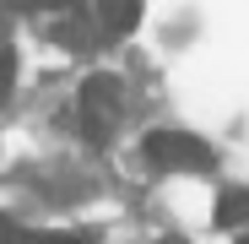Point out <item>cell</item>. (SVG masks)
Segmentation results:
<instances>
[{
  "instance_id": "cell-1",
  "label": "cell",
  "mask_w": 249,
  "mask_h": 244,
  "mask_svg": "<svg viewBox=\"0 0 249 244\" xmlns=\"http://www.w3.org/2000/svg\"><path fill=\"white\" fill-rule=\"evenodd\" d=\"M141 152H146L152 169H162V174H206L217 163L212 147H206L200 136H190V131H152L141 141Z\"/></svg>"
},
{
  "instance_id": "cell-2",
  "label": "cell",
  "mask_w": 249,
  "mask_h": 244,
  "mask_svg": "<svg viewBox=\"0 0 249 244\" xmlns=\"http://www.w3.org/2000/svg\"><path fill=\"white\" fill-rule=\"evenodd\" d=\"M119 109H124V98H119V81L114 76H87L81 81V98H76V119H81V131H87L92 141H108L114 136V125H119Z\"/></svg>"
},
{
  "instance_id": "cell-3",
  "label": "cell",
  "mask_w": 249,
  "mask_h": 244,
  "mask_svg": "<svg viewBox=\"0 0 249 244\" xmlns=\"http://www.w3.org/2000/svg\"><path fill=\"white\" fill-rule=\"evenodd\" d=\"M217 223L233 228V239L249 233V190H222V201H217Z\"/></svg>"
},
{
  "instance_id": "cell-4",
  "label": "cell",
  "mask_w": 249,
  "mask_h": 244,
  "mask_svg": "<svg viewBox=\"0 0 249 244\" xmlns=\"http://www.w3.org/2000/svg\"><path fill=\"white\" fill-rule=\"evenodd\" d=\"M98 22H103L108 38H119V33H130L141 22V6H119V0H108V6H98Z\"/></svg>"
},
{
  "instance_id": "cell-5",
  "label": "cell",
  "mask_w": 249,
  "mask_h": 244,
  "mask_svg": "<svg viewBox=\"0 0 249 244\" xmlns=\"http://www.w3.org/2000/svg\"><path fill=\"white\" fill-rule=\"evenodd\" d=\"M0 244H81V239H71V233H22V228H11Z\"/></svg>"
},
{
  "instance_id": "cell-6",
  "label": "cell",
  "mask_w": 249,
  "mask_h": 244,
  "mask_svg": "<svg viewBox=\"0 0 249 244\" xmlns=\"http://www.w3.org/2000/svg\"><path fill=\"white\" fill-rule=\"evenodd\" d=\"M11 87H17V55H11L6 44H0V103L11 98Z\"/></svg>"
}]
</instances>
